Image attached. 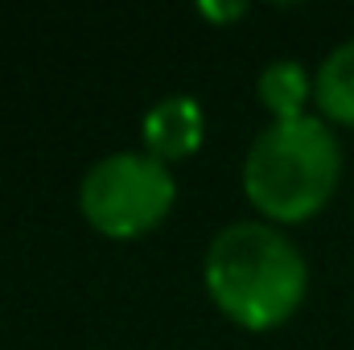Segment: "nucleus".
Masks as SVG:
<instances>
[{
    "label": "nucleus",
    "mask_w": 354,
    "mask_h": 350,
    "mask_svg": "<svg viewBox=\"0 0 354 350\" xmlns=\"http://www.w3.org/2000/svg\"><path fill=\"white\" fill-rule=\"evenodd\" d=\"M342 177V145L322 116L272 120L243 157V194L272 223H305Z\"/></svg>",
    "instance_id": "nucleus-2"
},
{
    "label": "nucleus",
    "mask_w": 354,
    "mask_h": 350,
    "mask_svg": "<svg viewBox=\"0 0 354 350\" xmlns=\"http://www.w3.org/2000/svg\"><path fill=\"white\" fill-rule=\"evenodd\" d=\"M198 12H202L206 21H231V17H243V12H248V4H243V0H235V4H214V0H202V4H198Z\"/></svg>",
    "instance_id": "nucleus-7"
},
{
    "label": "nucleus",
    "mask_w": 354,
    "mask_h": 350,
    "mask_svg": "<svg viewBox=\"0 0 354 350\" xmlns=\"http://www.w3.org/2000/svg\"><path fill=\"white\" fill-rule=\"evenodd\" d=\"M177 181L165 161L145 149L107 153L79 181V210L107 239H140L169 219Z\"/></svg>",
    "instance_id": "nucleus-3"
},
{
    "label": "nucleus",
    "mask_w": 354,
    "mask_h": 350,
    "mask_svg": "<svg viewBox=\"0 0 354 350\" xmlns=\"http://www.w3.org/2000/svg\"><path fill=\"white\" fill-rule=\"evenodd\" d=\"M256 91H260V103L272 111V120H301L309 103V75L297 58H276L260 71Z\"/></svg>",
    "instance_id": "nucleus-6"
},
{
    "label": "nucleus",
    "mask_w": 354,
    "mask_h": 350,
    "mask_svg": "<svg viewBox=\"0 0 354 350\" xmlns=\"http://www.w3.org/2000/svg\"><path fill=\"white\" fill-rule=\"evenodd\" d=\"M313 99L326 120L354 128V37H346L322 58L313 75Z\"/></svg>",
    "instance_id": "nucleus-5"
},
{
    "label": "nucleus",
    "mask_w": 354,
    "mask_h": 350,
    "mask_svg": "<svg viewBox=\"0 0 354 350\" xmlns=\"http://www.w3.org/2000/svg\"><path fill=\"white\" fill-rule=\"evenodd\" d=\"M202 280L210 301L235 326L276 330L301 309L309 293V264L284 231H276V223L243 219L210 239Z\"/></svg>",
    "instance_id": "nucleus-1"
},
{
    "label": "nucleus",
    "mask_w": 354,
    "mask_h": 350,
    "mask_svg": "<svg viewBox=\"0 0 354 350\" xmlns=\"http://www.w3.org/2000/svg\"><path fill=\"white\" fill-rule=\"evenodd\" d=\"M140 136H145V153H153L157 161L174 165L181 157H194L202 149L206 136V111L194 95H161L145 120H140Z\"/></svg>",
    "instance_id": "nucleus-4"
}]
</instances>
